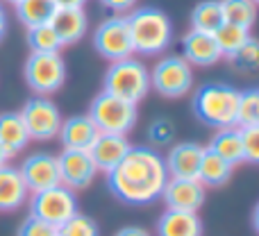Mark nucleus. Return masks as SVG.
<instances>
[{
  "instance_id": "c756f323",
  "label": "nucleus",
  "mask_w": 259,
  "mask_h": 236,
  "mask_svg": "<svg viewBox=\"0 0 259 236\" xmlns=\"http://www.w3.org/2000/svg\"><path fill=\"white\" fill-rule=\"evenodd\" d=\"M259 123V100L257 89H250L246 93H239V107H237V127H248V125Z\"/></svg>"
},
{
  "instance_id": "a211bd4d",
  "label": "nucleus",
  "mask_w": 259,
  "mask_h": 236,
  "mask_svg": "<svg viewBox=\"0 0 259 236\" xmlns=\"http://www.w3.org/2000/svg\"><path fill=\"white\" fill-rule=\"evenodd\" d=\"M27 196H30V191H27L18 168L9 164L0 166V211L3 214L16 211L18 207L27 202Z\"/></svg>"
},
{
  "instance_id": "f03ea898",
  "label": "nucleus",
  "mask_w": 259,
  "mask_h": 236,
  "mask_svg": "<svg viewBox=\"0 0 259 236\" xmlns=\"http://www.w3.org/2000/svg\"><path fill=\"white\" fill-rule=\"evenodd\" d=\"M132 48L137 55L155 57L168 50L173 41V23L159 7H137L127 14Z\"/></svg>"
},
{
  "instance_id": "7ed1b4c3",
  "label": "nucleus",
  "mask_w": 259,
  "mask_h": 236,
  "mask_svg": "<svg viewBox=\"0 0 259 236\" xmlns=\"http://www.w3.org/2000/svg\"><path fill=\"white\" fill-rule=\"evenodd\" d=\"M239 93L241 91L232 89L228 84H205L193 93L191 107L193 114L200 123L209 127L223 129V127H237V107H239Z\"/></svg>"
},
{
  "instance_id": "2eb2a0df",
  "label": "nucleus",
  "mask_w": 259,
  "mask_h": 236,
  "mask_svg": "<svg viewBox=\"0 0 259 236\" xmlns=\"http://www.w3.org/2000/svg\"><path fill=\"white\" fill-rule=\"evenodd\" d=\"M202 155H205V148L198 146V143H180V146H173L164 159L168 177L198 179Z\"/></svg>"
},
{
  "instance_id": "a878e982",
  "label": "nucleus",
  "mask_w": 259,
  "mask_h": 236,
  "mask_svg": "<svg viewBox=\"0 0 259 236\" xmlns=\"http://www.w3.org/2000/svg\"><path fill=\"white\" fill-rule=\"evenodd\" d=\"M225 23L250 30L257 21V5L252 0H221Z\"/></svg>"
},
{
  "instance_id": "c85d7f7f",
  "label": "nucleus",
  "mask_w": 259,
  "mask_h": 236,
  "mask_svg": "<svg viewBox=\"0 0 259 236\" xmlns=\"http://www.w3.org/2000/svg\"><path fill=\"white\" fill-rule=\"evenodd\" d=\"M228 62L239 71H259V39L250 36Z\"/></svg>"
},
{
  "instance_id": "9d476101",
  "label": "nucleus",
  "mask_w": 259,
  "mask_h": 236,
  "mask_svg": "<svg viewBox=\"0 0 259 236\" xmlns=\"http://www.w3.org/2000/svg\"><path fill=\"white\" fill-rule=\"evenodd\" d=\"M21 118L25 123V129L30 134V141H50L59 134L62 127V114H59L57 105L48 98V96H32L25 105H23Z\"/></svg>"
},
{
  "instance_id": "58836bf2",
  "label": "nucleus",
  "mask_w": 259,
  "mask_h": 236,
  "mask_svg": "<svg viewBox=\"0 0 259 236\" xmlns=\"http://www.w3.org/2000/svg\"><path fill=\"white\" fill-rule=\"evenodd\" d=\"M252 229H255V234L259 236V202L255 205V209H252Z\"/></svg>"
},
{
  "instance_id": "423d86ee",
  "label": "nucleus",
  "mask_w": 259,
  "mask_h": 236,
  "mask_svg": "<svg viewBox=\"0 0 259 236\" xmlns=\"http://www.w3.org/2000/svg\"><path fill=\"white\" fill-rule=\"evenodd\" d=\"M23 77L36 96H50L66 82V64L59 53H32L25 59Z\"/></svg>"
},
{
  "instance_id": "79ce46f5",
  "label": "nucleus",
  "mask_w": 259,
  "mask_h": 236,
  "mask_svg": "<svg viewBox=\"0 0 259 236\" xmlns=\"http://www.w3.org/2000/svg\"><path fill=\"white\" fill-rule=\"evenodd\" d=\"M252 3H255V5H257V7H259V0H252Z\"/></svg>"
},
{
  "instance_id": "20e7f679",
  "label": "nucleus",
  "mask_w": 259,
  "mask_h": 236,
  "mask_svg": "<svg viewBox=\"0 0 259 236\" xmlns=\"http://www.w3.org/2000/svg\"><path fill=\"white\" fill-rule=\"evenodd\" d=\"M103 91L125 103L139 105L150 91V71L143 66V62L134 57L112 62L103 77Z\"/></svg>"
},
{
  "instance_id": "37998d69",
  "label": "nucleus",
  "mask_w": 259,
  "mask_h": 236,
  "mask_svg": "<svg viewBox=\"0 0 259 236\" xmlns=\"http://www.w3.org/2000/svg\"><path fill=\"white\" fill-rule=\"evenodd\" d=\"M257 100H259V89H257Z\"/></svg>"
},
{
  "instance_id": "6ab92c4d",
  "label": "nucleus",
  "mask_w": 259,
  "mask_h": 236,
  "mask_svg": "<svg viewBox=\"0 0 259 236\" xmlns=\"http://www.w3.org/2000/svg\"><path fill=\"white\" fill-rule=\"evenodd\" d=\"M50 27L55 30L59 43L64 45H73L87 34V27H89V21H87L84 9H57L50 21Z\"/></svg>"
},
{
  "instance_id": "4be33fe9",
  "label": "nucleus",
  "mask_w": 259,
  "mask_h": 236,
  "mask_svg": "<svg viewBox=\"0 0 259 236\" xmlns=\"http://www.w3.org/2000/svg\"><path fill=\"white\" fill-rule=\"evenodd\" d=\"M209 150L216 152L221 159H225L228 164L237 166L243 164V138L239 127H223L214 134L209 143Z\"/></svg>"
},
{
  "instance_id": "bb28decb",
  "label": "nucleus",
  "mask_w": 259,
  "mask_h": 236,
  "mask_svg": "<svg viewBox=\"0 0 259 236\" xmlns=\"http://www.w3.org/2000/svg\"><path fill=\"white\" fill-rule=\"evenodd\" d=\"M214 39H216V43H219V48H221V55L230 59L248 39H250V30L239 27V25H232V23H223V25L214 32Z\"/></svg>"
},
{
  "instance_id": "6e6552de",
  "label": "nucleus",
  "mask_w": 259,
  "mask_h": 236,
  "mask_svg": "<svg viewBox=\"0 0 259 236\" xmlns=\"http://www.w3.org/2000/svg\"><path fill=\"white\" fill-rule=\"evenodd\" d=\"M75 214H77V198L73 193V188L64 186V184L32 193L30 198V216H36V218L55 225L57 229L66 220H71Z\"/></svg>"
},
{
  "instance_id": "f8f14e48",
  "label": "nucleus",
  "mask_w": 259,
  "mask_h": 236,
  "mask_svg": "<svg viewBox=\"0 0 259 236\" xmlns=\"http://www.w3.org/2000/svg\"><path fill=\"white\" fill-rule=\"evenodd\" d=\"M57 168L62 184L73 191L87 188L98 175V168L87 150H62V155L57 157Z\"/></svg>"
},
{
  "instance_id": "7c9ffc66",
  "label": "nucleus",
  "mask_w": 259,
  "mask_h": 236,
  "mask_svg": "<svg viewBox=\"0 0 259 236\" xmlns=\"http://www.w3.org/2000/svg\"><path fill=\"white\" fill-rule=\"evenodd\" d=\"M59 236H100V229L94 218L84 214H75L59 227Z\"/></svg>"
},
{
  "instance_id": "4468645a",
  "label": "nucleus",
  "mask_w": 259,
  "mask_h": 236,
  "mask_svg": "<svg viewBox=\"0 0 259 236\" xmlns=\"http://www.w3.org/2000/svg\"><path fill=\"white\" fill-rule=\"evenodd\" d=\"M132 150L125 134H105L100 132L98 138L94 141V146L89 148V155L94 159L98 173H109L114 170L123 159L127 157V152Z\"/></svg>"
},
{
  "instance_id": "9b49d317",
  "label": "nucleus",
  "mask_w": 259,
  "mask_h": 236,
  "mask_svg": "<svg viewBox=\"0 0 259 236\" xmlns=\"http://www.w3.org/2000/svg\"><path fill=\"white\" fill-rule=\"evenodd\" d=\"M18 173H21L30 193H39L62 184L59 168H57V157L50 155V152H34V155H30L18 166Z\"/></svg>"
},
{
  "instance_id": "a19ab883",
  "label": "nucleus",
  "mask_w": 259,
  "mask_h": 236,
  "mask_svg": "<svg viewBox=\"0 0 259 236\" xmlns=\"http://www.w3.org/2000/svg\"><path fill=\"white\" fill-rule=\"evenodd\" d=\"M5 3H12V5H14V7H16V5H18V3H21V0H5Z\"/></svg>"
},
{
  "instance_id": "ea45409f",
  "label": "nucleus",
  "mask_w": 259,
  "mask_h": 236,
  "mask_svg": "<svg viewBox=\"0 0 259 236\" xmlns=\"http://www.w3.org/2000/svg\"><path fill=\"white\" fill-rule=\"evenodd\" d=\"M9 159H12V157H9V152L5 150V148H3V143H0V166H5Z\"/></svg>"
},
{
  "instance_id": "1a4fd4ad",
  "label": "nucleus",
  "mask_w": 259,
  "mask_h": 236,
  "mask_svg": "<svg viewBox=\"0 0 259 236\" xmlns=\"http://www.w3.org/2000/svg\"><path fill=\"white\" fill-rule=\"evenodd\" d=\"M94 48L98 55H103L109 62H121L134 55L132 36H130L127 16H114L105 18L94 32Z\"/></svg>"
},
{
  "instance_id": "c9c22d12",
  "label": "nucleus",
  "mask_w": 259,
  "mask_h": 236,
  "mask_svg": "<svg viewBox=\"0 0 259 236\" xmlns=\"http://www.w3.org/2000/svg\"><path fill=\"white\" fill-rule=\"evenodd\" d=\"M114 236H150V232L139 225H127V227H121Z\"/></svg>"
},
{
  "instance_id": "f3484780",
  "label": "nucleus",
  "mask_w": 259,
  "mask_h": 236,
  "mask_svg": "<svg viewBox=\"0 0 259 236\" xmlns=\"http://www.w3.org/2000/svg\"><path fill=\"white\" fill-rule=\"evenodd\" d=\"M100 129L96 127V123L89 116H71L62 120L59 127V141H62L64 150H87L94 146V141L98 138Z\"/></svg>"
},
{
  "instance_id": "f704fd0d",
  "label": "nucleus",
  "mask_w": 259,
  "mask_h": 236,
  "mask_svg": "<svg viewBox=\"0 0 259 236\" xmlns=\"http://www.w3.org/2000/svg\"><path fill=\"white\" fill-rule=\"evenodd\" d=\"M105 9H109L112 14H118V16H125L127 12H132L137 7V0H100Z\"/></svg>"
},
{
  "instance_id": "2f4dec72",
  "label": "nucleus",
  "mask_w": 259,
  "mask_h": 236,
  "mask_svg": "<svg viewBox=\"0 0 259 236\" xmlns=\"http://www.w3.org/2000/svg\"><path fill=\"white\" fill-rule=\"evenodd\" d=\"M239 129H241V138H243V161L259 164V123Z\"/></svg>"
},
{
  "instance_id": "393cba45",
  "label": "nucleus",
  "mask_w": 259,
  "mask_h": 236,
  "mask_svg": "<svg viewBox=\"0 0 259 236\" xmlns=\"http://www.w3.org/2000/svg\"><path fill=\"white\" fill-rule=\"evenodd\" d=\"M57 9L59 7L55 5V0H21L16 5V16L30 30V27L50 23Z\"/></svg>"
},
{
  "instance_id": "cd10ccee",
  "label": "nucleus",
  "mask_w": 259,
  "mask_h": 236,
  "mask_svg": "<svg viewBox=\"0 0 259 236\" xmlns=\"http://www.w3.org/2000/svg\"><path fill=\"white\" fill-rule=\"evenodd\" d=\"M25 39H27V45H30L32 53H59V50H62V43H59L55 30L50 27V23L30 27Z\"/></svg>"
},
{
  "instance_id": "5701e85b",
  "label": "nucleus",
  "mask_w": 259,
  "mask_h": 236,
  "mask_svg": "<svg viewBox=\"0 0 259 236\" xmlns=\"http://www.w3.org/2000/svg\"><path fill=\"white\" fill-rule=\"evenodd\" d=\"M234 166L228 164L225 159H221L216 152H211L209 148H205V155L200 161V170H198V182L202 186H223L230 177H232Z\"/></svg>"
},
{
  "instance_id": "b1692460",
  "label": "nucleus",
  "mask_w": 259,
  "mask_h": 236,
  "mask_svg": "<svg viewBox=\"0 0 259 236\" xmlns=\"http://www.w3.org/2000/svg\"><path fill=\"white\" fill-rule=\"evenodd\" d=\"M189 21H191V30L214 34L225 23L221 0H200V3L191 9V18H189Z\"/></svg>"
},
{
  "instance_id": "dca6fc26",
  "label": "nucleus",
  "mask_w": 259,
  "mask_h": 236,
  "mask_svg": "<svg viewBox=\"0 0 259 236\" xmlns=\"http://www.w3.org/2000/svg\"><path fill=\"white\" fill-rule=\"evenodd\" d=\"M182 57L187 59L191 66H214L216 62L223 59L221 48L216 43L214 34L207 32H198V30H189L182 36Z\"/></svg>"
},
{
  "instance_id": "e433bc0d",
  "label": "nucleus",
  "mask_w": 259,
  "mask_h": 236,
  "mask_svg": "<svg viewBox=\"0 0 259 236\" xmlns=\"http://www.w3.org/2000/svg\"><path fill=\"white\" fill-rule=\"evenodd\" d=\"M87 0H55L59 9H84Z\"/></svg>"
},
{
  "instance_id": "412c9836",
  "label": "nucleus",
  "mask_w": 259,
  "mask_h": 236,
  "mask_svg": "<svg viewBox=\"0 0 259 236\" xmlns=\"http://www.w3.org/2000/svg\"><path fill=\"white\" fill-rule=\"evenodd\" d=\"M0 143L9 152V157H16L30 143V134H27L25 123L18 112L0 114Z\"/></svg>"
},
{
  "instance_id": "473e14b6",
  "label": "nucleus",
  "mask_w": 259,
  "mask_h": 236,
  "mask_svg": "<svg viewBox=\"0 0 259 236\" xmlns=\"http://www.w3.org/2000/svg\"><path fill=\"white\" fill-rule=\"evenodd\" d=\"M16 236H59V229L46 220L36 218V216H27L18 227Z\"/></svg>"
},
{
  "instance_id": "0eeeda50",
  "label": "nucleus",
  "mask_w": 259,
  "mask_h": 236,
  "mask_svg": "<svg viewBox=\"0 0 259 236\" xmlns=\"http://www.w3.org/2000/svg\"><path fill=\"white\" fill-rule=\"evenodd\" d=\"M193 86L191 64L182 55H166L150 71V89L164 98H182Z\"/></svg>"
},
{
  "instance_id": "ddd939ff",
  "label": "nucleus",
  "mask_w": 259,
  "mask_h": 236,
  "mask_svg": "<svg viewBox=\"0 0 259 236\" xmlns=\"http://www.w3.org/2000/svg\"><path fill=\"white\" fill-rule=\"evenodd\" d=\"M205 193H207V186H202L198 179L168 177L164 191H161V198L166 202V209L198 214V209L205 202Z\"/></svg>"
},
{
  "instance_id": "4c0bfd02",
  "label": "nucleus",
  "mask_w": 259,
  "mask_h": 236,
  "mask_svg": "<svg viewBox=\"0 0 259 236\" xmlns=\"http://www.w3.org/2000/svg\"><path fill=\"white\" fill-rule=\"evenodd\" d=\"M5 32H7V14H5V7L0 5V41H3Z\"/></svg>"
},
{
  "instance_id": "f257e3e1",
  "label": "nucleus",
  "mask_w": 259,
  "mask_h": 236,
  "mask_svg": "<svg viewBox=\"0 0 259 236\" xmlns=\"http://www.w3.org/2000/svg\"><path fill=\"white\" fill-rule=\"evenodd\" d=\"M168 173L164 159L150 148H132L127 157L107 173V186L125 205H150L161 198Z\"/></svg>"
},
{
  "instance_id": "aec40b11",
  "label": "nucleus",
  "mask_w": 259,
  "mask_h": 236,
  "mask_svg": "<svg viewBox=\"0 0 259 236\" xmlns=\"http://www.w3.org/2000/svg\"><path fill=\"white\" fill-rule=\"evenodd\" d=\"M157 236H202V220L198 214L166 209L157 220Z\"/></svg>"
},
{
  "instance_id": "39448f33",
  "label": "nucleus",
  "mask_w": 259,
  "mask_h": 236,
  "mask_svg": "<svg viewBox=\"0 0 259 236\" xmlns=\"http://www.w3.org/2000/svg\"><path fill=\"white\" fill-rule=\"evenodd\" d=\"M91 120L96 123V127L105 134H125L137 125V105L125 103V100L116 98L112 93L100 91L89 105V114Z\"/></svg>"
},
{
  "instance_id": "72a5a7b5",
  "label": "nucleus",
  "mask_w": 259,
  "mask_h": 236,
  "mask_svg": "<svg viewBox=\"0 0 259 236\" xmlns=\"http://www.w3.org/2000/svg\"><path fill=\"white\" fill-rule=\"evenodd\" d=\"M175 136V125L168 118H157L150 123L148 129V138H150L155 146H168Z\"/></svg>"
}]
</instances>
